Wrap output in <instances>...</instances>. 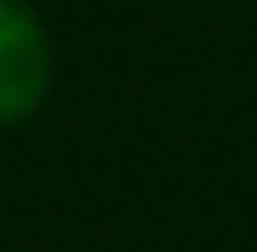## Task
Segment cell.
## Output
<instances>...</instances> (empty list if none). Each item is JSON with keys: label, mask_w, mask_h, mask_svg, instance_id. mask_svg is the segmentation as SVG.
Instances as JSON below:
<instances>
[{"label": "cell", "mask_w": 257, "mask_h": 252, "mask_svg": "<svg viewBox=\"0 0 257 252\" xmlns=\"http://www.w3.org/2000/svg\"><path fill=\"white\" fill-rule=\"evenodd\" d=\"M52 92V40L23 0H0V126H23Z\"/></svg>", "instance_id": "6da1fadb"}]
</instances>
